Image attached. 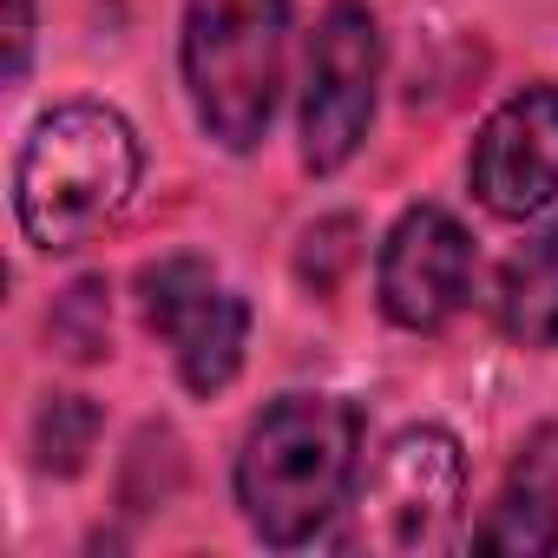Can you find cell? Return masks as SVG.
Segmentation results:
<instances>
[{"mask_svg":"<svg viewBox=\"0 0 558 558\" xmlns=\"http://www.w3.org/2000/svg\"><path fill=\"white\" fill-rule=\"evenodd\" d=\"M362 408L342 395H283L256 414L236 453V506L276 551L310 545L355 493Z\"/></svg>","mask_w":558,"mask_h":558,"instance_id":"1","label":"cell"},{"mask_svg":"<svg viewBox=\"0 0 558 558\" xmlns=\"http://www.w3.org/2000/svg\"><path fill=\"white\" fill-rule=\"evenodd\" d=\"M138 191V138L112 106H53L14 165V217L34 250L93 243Z\"/></svg>","mask_w":558,"mask_h":558,"instance_id":"2","label":"cell"},{"mask_svg":"<svg viewBox=\"0 0 558 558\" xmlns=\"http://www.w3.org/2000/svg\"><path fill=\"white\" fill-rule=\"evenodd\" d=\"M290 0H191L184 8V86L197 125L223 151H256L283 93Z\"/></svg>","mask_w":558,"mask_h":558,"instance_id":"3","label":"cell"},{"mask_svg":"<svg viewBox=\"0 0 558 558\" xmlns=\"http://www.w3.org/2000/svg\"><path fill=\"white\" fill-rule=\"evenodd\" d=\"M466 486L460 440L447 427H408L381 447L355 493V545L368 551H434L453 532Z\"/></svg>","mask_w":558,"mask_h":558,"instance_id":"4","label":"cell"},{"mask_svg":"<svg viewBox=\"0 0 558 558\" xmlns=\"http://www.w3.org/2000/svg\"><path fill=\"white\" fill-rule=\"evenodd\" d=\"M138 316L158 342H171L191 395H223L250 349V303L223 290L204 256H165L138 276Z\"/></svg>","mask_w":558,"mask_h":558,"instance_id":"5","label":"cell"},{"mask_svg":"<svg viewBox=\"0 0 558 558\" xmlns=\"http://www.w3.org/2000/svg\"><path fill=\"white\" fill-rule=\"evenodd\" d=\"M381 80V27L362 0H336L310 40V86H303V165L316 178L342 171L375 119Z\"/></svg>","mask_w":558,"mask_h":558,"instance_id":"6","label":"cell"},{"mask_svg":"<svg viewBox=\"0 0 558 558\" xmlns=\"http://www.w3.org/2000/svg\"><path fill=\"white\" fill-rule=\"evenodd\" d=\"M375 283H381L388 323L427 336V329L453 323L460 303H466V290H473V236L440 204H414L388 230V243H381Z\"/></svg>","mask_w":558,"mask_h":558,"instance_id":"7","label":"cell"},{"mask_svg":"<svg viewBox=\"0 0 558 558\" xmlns=\"http://www.w3.org/2000/svg\"><path fill=\"white\" fill-rule=\"evenodd\" d=\"M466 178L493 217H538L558 197V86L512 93L480 125Z\"/></svg>","mask_w":558,"mask_h":558,"instance_id":"8","label":"cell"},{"mask_svg":"<svg viewBox=\"0 0 558 558\" xmlns=\"http://www.w3.org/2000/svg\"><path fill=\"white\" fill-rule=\"evenodd\" d=\"M473 545H480V551H519V558L558 551V427L532 440V453L519 460L512 486H506L499 506L480 519Z\"/></svg>","mask_w":558,"mask_h":558,"instance_id":"9","label":"cell"},{"mask_svg":"<svg viewBox=\"0 0 558 558\" xmlns=\"http://www.w3.org/2000/svg\"><path fill=\"white\" fill-rule=\"evenodd\" d=\"M499 329L519 349H558V223L525 236L499 269Z\"/></svg>","mask_w":558,"mask_h":558,"instance_id":"10","label":"cell"},{"mask_svg":"<svg viewBox=\"0 0 558 558\" xmlns=\"http://www.w3.org/2000/svg\"><path fill=\"white\" fill-rule=\"evenodd\" d=\"M99 440V408L86 395H47L34 414V453L47 473H80Z\"/></svg>","mask_w":558,"mask_h":558,"instance_id":"11","label":"cell"},{"mask_svg":"<svg viewBox=\"0 0 558 558\" xmlns=\"http://www.w3.org/2000/svg\"><path fill=\"white\" fill-rule=\"evenodd\" d=\"M47 336L73 362H99L106 355V336H112V290H106V276H80V283L53 303Z\"/></svg>","mask_w":558,"mask_h":558,"instance_id":"12","label":"cell"},{"mask_svg":"<svg viewBox=\"0 0 558 558\" xmlns=\"http://www.w3.org/2000/svg\"><path fill=\"white\" fill-rule=\"evenodd\" d=\"M355 256H362V223L355 217H323V223H310V236L296 250V276L316 296H336L342 276L355 269Z\"/></svg>","mask_w":558,"mask_h":558,"instance_id":"13","label":"cell"},{"mask_svg":"<svg viewBox=\"0 0 558 558\" xmlns=\"http://www.w3.org/2000/svg\"><path fill=\"white\" fill-rule=\"evenodd\" d=\"M8 80L27 73V53H34V0H8Z\"/></svg>","mask_w":558,"mask_h":558,"instance_id":"14","label":"cell"}]
</instances>
